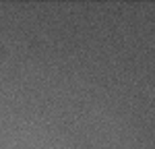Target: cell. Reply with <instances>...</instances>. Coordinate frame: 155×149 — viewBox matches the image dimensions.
<instances>
[]
</instances>
